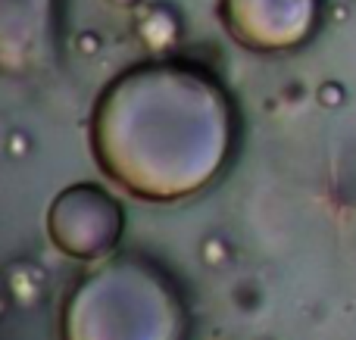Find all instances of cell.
Returning <instances> with one entry per match:
<instances>
[{
	"label": "cell",
	"mask_w": 356,
	"mask_h": 340,
	"mask_svg": "<svg viewBox=\"0 0 356 340\" xmlns=\"http://www.w3.org/2000/svg\"><path fill=\"white\" fill-rule=\"evenodd\" d=\"M29 150H31V137L25 131H19V128L6 131L3 153H10V160H22V156H29Z\"/></svg>",
	"instance_id": "5"
},
{
	"label": "cell",
	"mask_w": 356,
	"mask_h": 340,
	"mask_svg": "<svg viewBox=\"0 0 356 340\" xmlns=\"http://www.w3.org/2000/svg\"><path fill=\"white\" fill-rule=\"evenodd\" d=\"M228 253H232V250H228V244L219 241V237L203 241V262H207V266H219V262H225Z\"/></svg>",
	"instance_id": "6"
},
{
	"label": "cell",
	"mask_w": 356,
	"mask_h": 340,
	"mask_svg": "<svg viewBox=\"0 0 356 340\" xmlns=\"http://www.w3.org/2000/svg\"><path fill=\"white\" fill-rule=\"evenodd\" d=\"M113 6H141L144 0H110Z\"/></svg>",
	"instance_id": "9"
},
{
	"label": "cell",
	"mask_w": 356,
	"mask_h": 340,
	"mask_svg": "<svg viewBox=\"0 0 356 340\" xmlns=\"http://www.w3.org/2000/svg\"><path fill=\"white\" fill-rule=\"evenodd\" d=\"M241 141V110L219 72L191 56L125 69L94 112L100 169L147 203H178L228 172Z\"/></svg>",
	"instance_id": "1"
},
{
	"label": "cell",
	"mask_w": 356,
	"mask_h": 340,
	"mask_svg": "<svg viewBox=\"0 0 356 340\" xmlns=\"http://www.w3.org/2000/svg\"><path fill=\"white\" fill-rule=\"evenodd\" d=\"M6 309H10V303H6V297L0 294V318H3V312H6Z\"/></svg>",
	"instance_id": "10"
},
{
	"label": "cell",
	"mask_w": 356,
	"mask_h": 340,
	"mask_svg": "<svg viewBox=\"0 0 356 340\" xmlns=\"http://www.w3.org/2000/svg\"><path fill=\"white\" fill-rule=\"evenodd\" d=\"M341 100H344V87H341V85H332V81H328V85H322V87H319V103H325V106H338Z\"/></svg>",
	"instance_id": "7"
},
{
	"label": "cell",
	"mask_w": 356,
	"mask_h": 340,
	"mask_svg": "<svg viewBox=\"0 0 356 340\" xmlns=\"http://www.w3.org/2000/svg\"><path fill=\"white\" fill-rule=\"evenodd\" d=\"M125 228V210L100 185H75L63 191L50 212V235L66 256L97 260L116 250Z\"/></svg>",
	"instance_id": "3"
},
{
	"label": "cell",
	"mask_w": 356,
	"mask_h": 340,
	"mask_svg": "<svg viewBox=\"0 0 356 340\" xmlns=\"http://www.w3.org/2000/svg\"><path fill=\"white\" fill-rule=\"evenodd\" d=\"M79 47L85 50V53H94V50L100 47V41H97L94 35H88V31H85V35H79Z\"/></svg>",
	"instance_id": "8"
},
{
	"label": "cell",
	"mask_w": 356,
	"mask_h": 340,
	"mask_svg": "<svg viewBox=\"0 0 356 340\" xmlns=\"http://www.w3.org/2000/svg\"><path fill=\"white\" fill-rule=\"evenodd\" d=\"M216 16L238 47L282 56L303 50L319 35L325 0H219Z\"/></svg>",
	"instance_id": "2"
},
{
	"label": "cell",
	"mask_w": 356,
	"mask_h": 340,
	"mask_svg": "<svg viewBox=\"0 0 356 340\" xmlns=\"http://www.w3.org/2000/svg\"><path fill=\"white\" fill-rule=\"evenodd\" d=\"M138 31H141L144 44H147L150 50L172 47L175 37H178V16H175V10H172V6H166V3L154 6V10L144 16V22H141V28H138Z\"/></svg>",
	"instance_id": "4"
}]
</instances>
